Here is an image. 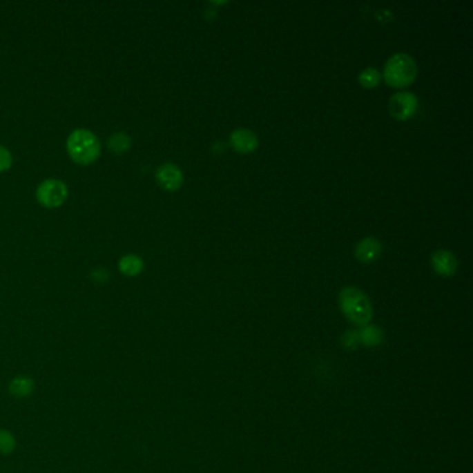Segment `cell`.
Segmentation results:
<instances>
[{
  "mask_svg": "<svg viewBox=\"0 0 473 473\" xmlns=\"http://www.w3.org/2000/svg\"><path fill=\"white\" fill-rule=\"evenodd\" d=\"M340 309L345 317L357 327H365L374 317V308L368 296L354 286H346L339 294Z\"/></svg>",
  "mask_w": 473,
  "mask_h": 473,
  "instance_id": "1",
  "label": "cell"
},
{
  "mask_svg": "<svg viewBox=\"0 0 473 473\" xmlns=\"http://www.w3.org/2000/svg\"><path fill=\"white\" fill-rule=\"evenodd\" d=\"M418 75V67L415 60L405 53H397L393 55L386 66H385V71H383V77L385 81L393 86V88H407L411 84H414V81L416 79Z\"/></svg>",
  "mask_w": 473,
  "mask_h": 473,
  "instance_id": "2",
  "label": "cell"
},
{
  "mask_svg": "<svg viewBox=\"0 0 473 473\" xmlns=\"http://www.w3.org/2000/svg\"><path fill=\"white\" fill-rule=\"evenodd\" d=\"M70 155L77 163L88 164L97 159L100 153V143L95 133L88 129H75L67 140Z\"/></svg>",
  "mask_w": 473,
  "mask_h": 473,
  "instance_id": "3",
  "label": "cell"
},
{
  "mask_svg": "<svg viewBox=\"0 0 473 473\" xmlns=\"http://www.w3.org/2000/svg\"><path fill=\"white\" fill-rule=\"evenodd\" d=\"M418 110V97L411 92H398L392 96L389 111L393 118L407 121L415 115Z\"/></svg>",
  "mask_w": 473,
  "mask_h": 473,
  "instance_id": "4",
  "label": "cell"
},
{
  "mask_svg": "<svg viewBox=\"0 0 473 473\" xmlns=\"http://www.w3.org/2000/svg\"><path fill=\"white\" fill-rule=\"evenodd\" d=\"M68 195V189L64 182L59 180H46L44 181L37 192L38 200L46 207L60 206Z\"/></svg>",
  "mask_w": 473,
  "mask_h": 473,
  "instance_id": "5",
  "label": "cell"
},
{
  "mask_svg": "<svg viewBox=\"0 0 473 473\" xmlns=\"http://www.w3.org/2000/svg\"><path fill=\"white\" fill-rule=\"evenodd\" d=\"M157 182L160 184L162 188L167 189V191H178L182 186L184 182V174L181 171V168L175 164H163L159 170H157L155 174Z\"/></svg>",
  "mask_w": 473,
  "mask_h": 473,
  "instance_id": "6",
  "label": "cell"
},
{
  "mask_svg": "<svg viewBox=\"0 0 473 473\" xmlns=\"http://www.w3.org/2000/svg\"><path fill=\"white\" fill-rule=\"evenodd\" d=\"M231 144L238 153L249 154L258 147V137L253 131L239 128L231 133Z\"/></svg>",
  "mask_w": 473,
  "mask_h": 473,
  "instance_id": "7",
  "label": "cell"
},
{
  "mask_svg": "<svg viewBox=\"0 0 473 473\" xmlns=\"http://www.w3.org/2000/svg\"><path fill=\"white\" fill-rule=\"evenodd\" d=\"M430 261H432L433 269L440 276L450 278V276H452L456 272V267H458L456 258L448 250H437V251H434L432 254V257H430Z\"/></svg>",
  "mask_w": 473,
  "mask_h": 473,
  "instance_id": "8",
  "label": "cell"
},
{
  "mask_svg": "<svg viewBox=\"0 0 473 473\" xmlns=\"http://www.w3.org/2000/svg\"><path fill=\"white\" fill-rule=\"evenodd\" d=\"M382 254V243L374 238H365L356 246V257L364 264H371L376 261Z\"/></svg>",
  "mask_w": 473,
  "mask_h": 473,
  "instance_id": "9",
  "label": "cell"
},
{
  "mask_svg": "<svg viewBox=\"0 0 473 473\" xmlns=\"http://www.w3.org/2000/svg\"><path fill=\"white\" fill-rule=\"evenodd\" d=\"M358 334H360L361 346H365V347H378L385 340V334L378 325L368 324L365 327H361L358 329Z\"/></svg>",
  "mask_w": 473,
  "mask_h": 473,
  "instance_id": "10",
  "label": "cell"
},
{
  "mask_svg": "<svg viewBox=\"0 0 473 473\" xmlns=\"http://www.w3.org/2000/svg\"><path fill=\"white\" fill-rule=\"evenodd\" d=\"M35 390V382L28 376H17L9 385V392L12 396L24 398L30 397Z\"/></svg>",
  "mask_w": 473,
  "mask_h": 473,
  "instance_id": "11",
  "label": "cell"
},
{
  "mask_svg": "<svg viewBox=\"0 0 473 473\" xmlns=\"http://www.w3.org/2000/svg\"><path fill=\"white\" fill-rule=\"evenodd\" d=\"M119 269H121V272H124L125 275H129V276L137 275L143 269V261L140 257H137L135 254L124 255L119 260Z\"/></svg>",
  "mask_w": 473,
  "mask_h": 473,
  "instance_id": "12",
  "label": "cell"
},
{
  "mask_svg": "<svg viewBox=\"0 0 473 473\" xmlns=\"http://www.w3.org/2000/svg\"><path fill=\"white\" fill-rule=\"evenodd\" d=\"M380 79H382L380 73L378 70H375V68H371V67L365 68L358 75V81H360L361 86L365 88V89L376 88L380 84Z\"/></svg>",
  "mask_w": 473,
  "mask_h": 473,
  "instance_id": "13",
  "label": "cell"
},
{
  "mask_svg": "<svg viewBox=\"0 0 473 473\" xmlns=\"http://www.w3.org/2000/svg\"><path fill=\"white\" fill-rule=\"evenodd\" d=\"M131 144V137L125 132H117L108 139V147L117 153L126 150Z\"/></svg>",
  "mask_w": 473,
  "mask_h": 473,
  "instance_id": "14",
  "label": "cell"
},
{
  "mask_svg": "<svg viewBox=\"0 0 473 473\" xmlns=\"http://www.w3.org/2000/svg\"><path fill=\"white\" fill-rule=\"evenodd\" d=\"M16 450V438L9 430L0 429V454L9 455Z\"/></svg>",
  "mask_w": 473,
  "mask_h": 473,
  "instance_id": "15",
  "label": "cell"
},
{
  "mask_svg": "<svg viewBox=\"0 0 473 473\" xmlns=\"http://www.w3.org/2000/svg\"><path fill=\"white\" fill-rule=\"evenodd\" d=\"M342 345L346 350H356L361 346L360 342V334L358 329H349L345 332V335L342 336Z\"/></svg>",
  "mask_w": 473,
  "mask_h": 473,
  "instance_id": "16",
  "label": "cell"
},
{
  "mask_svg": "<svg viewBox=\"0 0 473 473\" xmlns=\"http://www.w3.org/2000/svg\"><path fill=\"white\" fill-rule=\"evenodd\" d=\"M12 164V154L10 151L3 147V146H0V171H5L10 167Z\"/></svg>",
  "mask_w": 473,
  "mask_h": 473,
  "instance_id": "17",
  "label": "cell"
}]
</instances>
